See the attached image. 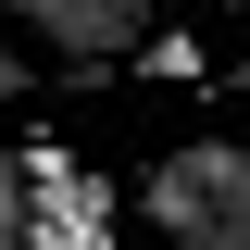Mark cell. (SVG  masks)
Returning <instances> with one entry per match:
<instances>
[{
	"label": "cell",
	"mask_w": 250,
	"mask_h": 250,
	"mask_svg": "<svg viewBox=\"0 0 250 250\" xmlns=\"http://www.w3.org/2000/svg\"><path fill=\"white\" fill-rule=\"evenodd\" d=\"M0 88H13V50H0Z\"/></svg>",
	"instance_id": "1"
}]
</instances>
